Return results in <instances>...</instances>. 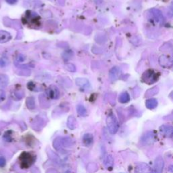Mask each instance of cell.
Returning a JSON list of instances; mask_svg holds the SVG:
<instances>
[{
	"mask_svg": "<svg viewBox=\"0 0 173 173\" xmlns=\"http://www.w3.org/2000/svg\"><path fill=\"white\" fill-rule=\"evenodd\" d=\"M160 77V73L155 72L153 70H147L145 71L142 76L143 82L147 84H151L156 83Z\"/></svg>",
	"mask_w": 173,
	"mask_h": 173,
	"instance_id": "6da1fadb",
	"label": "cell"
},
{
	"mask_svg": "<svg viewBox=\"0 0 173 173\" xmlns=\"http://www.w3.org/2000/svg\"><path fill=\"white\" fill-rule=\"evenodd\" d=\"M35 156L29 152H23L19 158L20 167L22 168H29L35 161Z\"/></svg>",
	"mask_w": 173,
	"mask_h": 173,
	"instance_id": "7a4b0ae2",
	"label": "cell"
},
{
	"mask_svg": "<svg viewBox=\"0 0 173 173\" xmlns=\"http://www.w3.org/2000/svg\"><path fill=\"white\" fill-rule=\"evenodd\" d=\"M106 124L109 131H110L111 134L114 135V134L117 133L119 128V125L117 119H116L114 114L111 113V114H110L107 116Z\"/></svg>",
	"mask_w": 173,
	"mask_h": 173,
	"instance_id": "3957f363",
	"label": "cell"
},
{
	"mask_svg": "<svg viewBox=\"0 0 173 173\" xmlns=\"http://www.w3.org/2000/svg\"><path fill=\"white\" fill-rule=\"evenodd\" d=\"M159 64L164 68H170L173 66V58L168 55H162L159 58Z\"/></svg>",
	"mask_w": 173,
	"mask_h": 173,
	"instance_id": "277c9868",
	"label": "cell"
},
{
	"mask_svg": "<svg viewBox=\"0 0 173 173\" xmlns=\"http://www.w3.org/2000/svg\"><path fill=\"white\" fill-rule=\"evenodd\" d=\"M26 14V17L24 18V19L28 23L31 24H33L35 25L39 24V16L37 14V13L31 11H27Z\"/></svg>",
	"mask_w": 173,
	"mask_h": 173,
	"instance_id": "5b68a950",
	"label": "cell"
},
{
	"mask_svg": "<svg viewBox=\"0 0 173 173\" xmlns=\"http://www.w3.org/2000/svg\"><path fill=\"white\" fill-rule=\"evenodd\" d=\"M156 142V136L153 132H147L142 137V142L144 145L150 146Z\"/></svg>",
	"mask_w": 173,
	"mask_h": 173,
	"instance_id": "8992f818",
	"label": "cell"
},
{
	"mask_svg": "<svg viewBox=\"0 0 173 173\" xmlns=\"http://www.w3.org/2000/svg\"><path fill=\"white\" fill-rule=\"evenodd\" d=\"M164 166V160L161 156H158L156 158L154 162V173H162Z\"/></svg>",
	"mask_w": 173,
	"mask_h": 173,
	"instance_id": "52a82bcc",
	"label": "cell"
},
{
	"mask_svg": "<svg viewBox=\"0 0 173 173\" xmlns=\"http://www.w3.org/2000/svg\"><path fill=\"white\" fill-rule=\"evenodd\" d=\"M135 173H154L151 167L146 163L138 164L135 168Z\"/></svg>",
	"mask_w": 173,
	"mask_h": 173,
	"instance_id": "ba28073f",
	"label": "cell"
},
{
	"mask_svg": "<svg viewBox=\"0 0 173 173\" xmlns=\"http://www.w3.org/2000/svg\"><path fill=\"white\" fill-rule=\"evenodd\" d=\"M46 95L49 98L53 99V100H56V99H58L60 96V91L56 86L52 85L47 89Z\"/></svg>",
	"mask_w": 173,
	"mask_h": 173,
	"instance_id": "9c48e42d",
	"label": "cell"
},
{
	"mask_svg": "<svg viewBox=\"0 0 173 173\" xmlns=\"http://www.w3.org/2000/svg\"><path fill=\"white\" fill-rule=\"evenodd\" d=\"M151 15L154 16V20H156V22H157L159 24H162L164 22V17L162 16V14L159 10L157 9H151L150 10Z\"/></svg>",
	"mask_w": 173,
	"mask_h": 173,
	"instance_id": "30bf717a",
	"label": "cell"
},
{
	"mask_svg": "<svg viewBox=\"0 0 173 173\" xmlns=\"http://www.w3.org/2000/svg\"><path fill=\"white\" fill-rule=\"evenodd\" d=\"M160 131L166 137H171L173 135V127L168 125H162L160 127Z\"/></svg>",
	"mask_w": 173,
	"mask_h": 173,
	"instance_id": "8fae6325",
	"label": "cell"
},
{
	"mask_svg": "<svg viewBox=\"0 0 173 173\" xmlns=\"http://www.w3.org/2000/svg\"><path fill=\"white\" fill-rule=\"evenodd\" d=\"M121 75V70L118 67H113L109 73V76L112 81H114L118 79Z\"/></svg>",
	"mask_w": 173,
	"mask_h": 173,
	"instance_id": "7c38bea8",
	"label": "cell"
},
{
	"mask_svg": "<svg viewBox=\"0 0 173 173\" xmlns=\"http://www.w3.org/2000/svg\"><path fill=\"white\" fill-rule=\"evenodd\" d=\"M12 39V35L6 31H0V43H5L10 41Z\"/></svg>",
	"mask_w": 173,
	"mask_h": 173,
	"instance_id": "4fadbf2b",
	"label": "cell"
},
{
	"mask_svg": "<svg viewBox=\"0 0 173 173\" xmlns=\"http://www.w3.org/2000/svg\"><path fill=\"white\" fill-rule=\"evenodd\" d=\"M93 142V136L91 133L84 134L83 137V143L86 147H89Z\"/></svg>",
	"mask_w": 173,
	"mask_h": 173,
	"instance_id": "5bb4252c",
	"label": "cell"
},
{
	"mask_svg": "<svg viewBox=\"0 0 173 173\" xmlns=\"http://www.w3.org/2000/svg\"><path fill=\"white\" fill-rule=\"evenodd\" d=\"M104 164L105 167L108 169V170H112L113 166H114V158H113L110 155H108V156L104 158Z\"/></svg>",
	"mask_w": 173,
	"mask_h": 173,
	"instance_id": "9a60e30c",
	"label": "cell"
},
{
	"mask_svg": "<svg viewBox=\"0 0 173 173\" xmlns=\"http://www.w3.org/2000/svg\"><path fill=\"white\" fill-rule=\"evenodd\" d=\"M77 122L75 116H70L67 120V126L70 130H75L76 127Z\"/></svg>",
	"mask_w": 173,
	"mask_h": 173,
	"instance_id": "2e32d148",
	"label": "cell"
},
{
	"mask_svg": "<svg viewBox=\"0 0 173 173\" xmlns=\"http://www.w3.org/2000/svg\"><path fill=\"white\" fill-rule=\"evenodd\" d=\"M60 144L61 147H69L72 146L73 142L69 137H60Z\"/></svg>",
	"mask_w": 173,
	"mask_h": 173,
	"instance_id": "e0dca14e",
	"label": "cell"
},
{
	"mask_svg": "<svg viewBox=\"0 0 173 173\" xmlns=\"http://www.w3.org/2000/svg\"><path fill=\"white\" fill-rule=\"evenodd\" d=\"M146 105L148 109H150V110H153V109L156 108L157 107L158 101L156 100V99H154V98L149 99V100H146Z\"/></svg>",
	"mask_w": 173,
	"mask_h": 173,
	"instance_id": "ac0fdd59",
	"label": "cell"
},
{
	"mask_svg": "<svg viewBox=\"0 0 173 173\" xmlns=\"http://www.w3.org/2000/svg\"><path fill=\"white\" fill-rule=\"evenodd\" d=\"M76 85H78L80 87L86 88L89 86V80L86 79H83V78H77L75 80Z\"/></svg>",
	"mask_w": 173,
	"mask_h": 173,
	"instance_id": "d6986e66",
	"label": "cell"
},
{
	"mask_svg": "<svg viewBox=\"0 0 173 173\" xmlns=\"http://www.w3.org/2000/svg\"><path fill=\"white\" fill-rule=\"evenodd\" d=\"M26 105L27 107L29 110H33L35 108V101L33 97H28L26 100Z\"/></svg>",
	"mask_w": 173,
	"mask_h": 173,
	"instance_id": "ffe728a7",
	"label": "cell"
},
{
	"mask_svg": "<svg viewBox=\"0 0 173 173\" xmlns=\"http://www.w3.org/2000/svg\"><path fill=\"white\" fill-rule=\"evenodd\" d=\"M118 100L122 104H126L127 102H129L130 100V95L129 94L125 91V92H122L118 97Z\"/></svg>",
	"mask_w": 173,
	"mask_h": 173,
	"instance_id": "44dd1931",
	"label": "cell"
},
{
	"mask_svg": "<svg viewBox=\"0 0 173 173\" xmlns=\"http://www.w3.org/2000/svg\"><path fill=\"white\" fill-rule=\"evenodd\" d=\"M9 78L6 75H0V87L5 88L8 86Z\"/></svg>",
	"mask_w": 173,
	"mask_h": 173,
	"instance_id": "7402d4cb",
	"label": "cell"
},
{
	"mask_svg": "<svg viewBox=\"0 0 173 173\" xmlns=\"http://www.w3.org/2000/svg\"><path fill=\"white\" fill-rule=\"evenodd\" d=\"M76 110L77 112H78V114L81 116H85L87 115V110L83 105L79 104L77 105Z\"/></svg>",
	"mask_w": 173,
	"mask_h": 173,
	"instance_id": "603a6c76",
	"label": "cell"
},
{
	"mask_svg": "<svg viewBox=\"0 0 173 173\" xmlns=\"http://www.w3.org/2000/svg\"><path fill=\"white\" fill-rule=\"evenodd\" d=\"M158 91H159V88L158 87H154L151 88V89H150L146 93V97H148L153 96V95L157 94L158 93Z\"/></svg>",
	"mask_w": 173,
	"mask_h": 173,
	"instance_id": "cb8c5ba5",
	"label": "cell"
},
{
	"mask_svg": "<svg viewBox=\"0 0 173 173\" xmlns=\"http://www.w3.org/2000/svg\"><path fill=\"white\" fill-rule=\"evenodd\" d=\"M9 64V60L6 56H3L0 58V67L3 68Z\"/></svg>",
	"mask_w": 173,
	"mask_h": 173,
	"instance_id": "d4e9b609",
	"label": "cell"
},
{
	"mask_svg": "<svg viewBox=\"0 0 173 173\" xmlns=\"http://www.w3.org/2000/svg\"><path fill=\"white\" fill-rule=\"evenodd\" d=\"M47 154H48V156H49V158H51L53 160H54V161L57 162H60V158H58V156H57V155H56L53 151L49 150L47 151Z\"/></svg>",
	"mask_w": 173,
	"mask_h": 173,
	"instance_id": "484cf974",
	"label": "cell"
},
{
	"mask_svg": "<svg viewBox=\"0 0 173 173\" xmlns=\"http://www.w3.org/2000/svg\"><path fill=\"white\" fill-rule=\"evenodd\" d=\"M97 170V166L95 163H90L87 167V171L89 172H96Z\"/></svg>",
	"mask_w": 173,
	"mask_h": 173,
	"instance_id": "4316f807",
	"label": "cell"
},
{
	"mask_svg": "<svg viewBox=\"0 0 173 173\" xmlns=\"http://www.w3.org/2000/svg\"><path fill=\"white\" fill-rule=\"evenodd\" d=\"M65 68L67 70H68V71H70V72H74L76 71V67L75 65L72 64H70V63L67 64H66V66H65Z\"/></svg>",
	"mask_w": 173,
	"mask_h": 173,
	"instance_id": "83f0119b",
	"label": "cell"
},
{
	"mask_svg": "<svg viewBox=\"0 0 173 173\" xmlns=\"http://www.w3.org/2000/svg\"><path fill=\"white\" fill-rule=\"evenodd\" d=\"M72 56H73V53L72 52V51H67L63 54L64 56L63 58L66 60H69L70 58H71Z\"/></svg>",
	"mask_w": 173,
	"mask_h": 173,
	"instance_id": "f1b7e54d",
	"label": "cell"
},
{
	"mask_svg": "<svg viewBox=\"0 0 173 173\" xmlns=\"http://www.w3.org/2000/svg\"><path fill=\"white\" fill-rule=\"evenodd\" d=\"M14 95H15V96L18 98V99H21L23 97V95H24V93H23V91H16L15 92H14Z\"/></svg>",
	"mask_w": 173,
	"mask_h": 173,
	"instance_id": "f546056e",
	"label": "cell"
},
{
	"mask_svg": "<svg viewBox=\"0 0 173 173\" xmlns=\"http://www.w3.org/2000/svg\"><path fill=\"white\" fill-rule=\"evenodd\" d=\"M167 14L169 17H172L173 16V2L172 3V4L170 6V7H169Z\"/></svg>",
	"mask_w": 173,
	"mask_h": 173,
	"instance_id": "4dcf8cb0",
	"label": "cell"
},
{
	"mask_svg": "<svg viewBox=\"0 0 173 173\" xmlns=\"http://www.w3.org/2000/svg\"><path fill=\"white\" fill-rule=\"evenodd\" d=\"M6 164V159L3 158V157H2V156L0 157V168L4 167Z\"/></svg>",
	"mask_w": 173,
	"mask_h": 173,
	"instance_id": "1f68e13d",
	"label": "cell"
},
{
	"mask_svg": "<svg viewBox=\"0 0 173 173\" xmlns=\"http://www.w3.org/2000/svg\"><path fill=\"white\" fill-rule=\"evenodd\" d=\"M6 99V93L3 90H0V103Z\"/></svg>",
	"mask_w": 173,
	"mask_h": 173,
	"instance_id": "d6a6232c",
	"label": "cell"
},
{
	"mask_svg": "<svg viewBox=\"0 0 173 173\" xmlns=\"http://www.w3.org/2000/svg\"><path fill=\"white\" fill-rule=\"evenodd\" d=\"M24 60H25V56L23 55L20 54L17 57V61L19 62H23Z\"/></svg>",
	"mask_w": 173,
	"mask_h": 173,
	"instance_id": "836d02e7",
	"label": "cell"
},
{
	"mask_svg": "<svg viewBox=\"0 0 173 173\" xmlns=\"http://www.w3.org/2000/svg\"><path fill=\"white\" fill-rule=\"evenodd\" d=\"M18 0H6V2L9 4H14L17 2Z\"/></svg>",
	"mask_w": 173,
	"mask_h": 173,
	"instance_id": "e575fe53",
	"label": "cell"
},
{
	"mask_svg": "<svg viewBox=\"0 0 173 173\" xmlns=\"http://www.w3.org/2000/svg\"><path fill=\"white\" fill-rule=\"evenodd\" d=\"M168 171L169 172H172L173 173V166H170L168 168Z\"/></svg>",
	"mask_w": 173,
	"mask_h": 173,
	"instance_id": "d590c367",
	"label": "cell"
},
{
	"mask_svg": "<svg viewBox=\"0 0 173 173\" xmlns=\"http://www.w3.org/2000/svg\"><path fill=\"white\" fill-rule=\"evenodd\" d=\"M170 97H171V98L172 99V100H173V91H172V93H171V95H170Z\"/></svg>",
	"mask_w": 173,
	"mask_h": 173,
	"instance_id": "8d00e7d4",
	"label": "cell"
}]
</instances>
